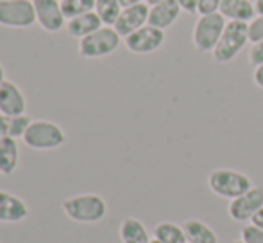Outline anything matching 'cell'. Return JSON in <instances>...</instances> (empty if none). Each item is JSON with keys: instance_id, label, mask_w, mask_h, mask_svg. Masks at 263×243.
<instances>
[{"instance_id": "cell-1", "label": "cell", "mask_w": 263, "mask_h": 243, "mask_svg": "<svg viewBox=\"0 0 263 243\" xmlns=\"http://www.w3.org/2000/svg\"><path fill=\"white\" fill-rule=\"evenodd\" d=\"M63 211L70 220L79 224H97L107 213L106 200L97 193L73 195L63 202Z\"/></svg>"}, {"instance_id": "cell-2", "label": "cell", "mask_w": 263, "mask_h": 243, "mask_svg": "<svg viewBox=\"0 0 263 243\" xmlns=\"http://www.w3.org/2000/svg\"><path fill=\"white\" fill-rule=\"evenodd\" d=\"M208 186L215 195L222 198H233L240 197L246 191L253 188V181L247 177L246 174L238 170H231V168H217V170L210 172L208 175Z\"/></svg>"}, {"instance_id": "cell-3", "label": "cell", "mask_w": 263, "mask_h": 243, "mask_svg": "<svg viewBox=\"0 0 263 243\" xmlns=\"http://www.w3.org/2000/svg\"><path fill=\"white\" fill-rule=\"evenodd\" d=\"M247 42H249V32H247L246 22H228L217 47L211 54H213L215 61L229 63L242 52Z\"/></svg>"}, {"instance_id": "cell-4", "label": "cell", "mask_w": 263, "mask_h": 243, "mask_svg": "<svg viewBox=\"0 0 263 243\" xmlns=\"http://www.w3.org/2000/svg\"><path fill=\"white\" fill-rule=\"evenodd\" d=\"M24 141L32 150H54L66 141V134L58 124L49 120H32Z\"/></svg>"}, {"instance_id": "cell-5", "label": "cell", "mask_w": 263, "mask_h": 243, "mask_svg": "<svg viewBox=\"0 0 263 243\" xmlns=\"http://www.w3.org/2000/svg\"><path fill=\"white\" fill-rule=\"evenodd\" d=\"M122 36L113 27H101L79 42V54L86 59H99L113 54L120 47Z\"/></svg>"}, {"instance_id": "cell-6", "label": "cell", "mask_w": 263, "mask_h": 243, "mask_svg": "<svg viewBox=\"0 0 263 243\" xmlns=\"http://www.w3.org/2000/svg\"><path fill=\"white\" fill-rule=\"evenodd\" d=\"M226 24H228V20L220 13L199 16V20L194 25V34H192L195 49L199 52H213L222 32H224Z\"/></svg>"}, {"instance_id": "cell-7", "label": "cell", "mask_w": 263, "mask_h": 243, "mask_svg": "<svg viewBox=\"0 0 263 243\" xmlns=\"http://www.w3.org/2000/svg\"><path fill=\"white\" fill-rule=\"evenodd\" d=\"M36 24L32 0H6L0 2V25L11 29H27Z\"/></svg>"}, {"instance_id": "cell-8", "label": "cell", "mask_w": 263, "mask_h": 243, "mask_svg": "<svg viewBox=\"0 0 263 243\" xmlns=\"http://www.w3.org/2000/svg\"><path fill=\"white\" fill-rule=\"evenodd\" d=\"M163 43H165V31L149 24L125 38V47L133 54H153L161 49Z\"/></svg>"}, {"instance_id": "cell-9", "label": "cell", "mask_w": 263, "mask_h": 243, "mask_svg": "<svg viewBox=\"0 0 263 243\" xmlns=\"http://www.w3.org/2000/svg\"><path fill=\"white\" fill-rule=\"evenodd\" d=\"M263 208V188L253 186L240 197L229 202V216L235 222H249Z\"/></svg>"}, {"instance_id": "cell-10", "label": "cell", "mask_w": 263, "mask_h": 243, "mask_svg": "<svg viewBox=\"0 0 263 243\" xmlns=\"http://www.w3.org/2000/svg\"><path fill=\"white\" fill-rule=\"evenodd\" d=\"M36 11V22L47 32H59L65 27V13L59 0H32Z\"/></svg>"}, {"instance_id": "cell-11", "label": "cell", "mask_w": 263, "mask_h": 243, "mask_svg": "<svg viewBox=\"0 0 263 243\" xmlns=\"http://www.w3.org/2000/svg\"><path fill=\"white\" fill-rule=\"evenodd\" d=\"M149 9H151V6L145 2L124 7L120 16H118V20L115 22L113 29L122 38H127L129 34H133L135 31H138L143 25L149 24Z\"/></svg>"}, {"instance_id": "cell-12", "label": "cell", "mask_w": 263, "mask_h": 243, "mask_svg": "<svg viewBox=\"0 0 263 243\" xmlns=\"http://www.w3.org/2000/svg\"><path fill=\"white\" fill-rule=\"evenodd\" d=\"M27 100H25L24 91L18 88V84L6 80L0 86V113L7 116L25 115Z\"/></svg>"}, {"instance_id": "cell-13", "label": "cell", "mask_w": 263, "mask_h": 243, "mask_svg": "<svg viewBox=\"0 0 263 243\" xmlns=\"http://www.w3.org/2000/svg\"><path fill=\"white\" fill-rule=\"evenodd\" d=\"M29 216V208L20 197L0 190V222L18 224Z\"/></svg>"}, {"instance_id": "cell-14", "label": "cell", "mask_w": 263, "mask_h": 243, "mask_svg": "<svg viewBox=\"0 0 263 243\" xmlns=\"http://www.w3.org/2000/svg\"><path fill=\"white\" fill-rule=\"evenodd\" d=\"M181 11L183 9L176 0H163V2L154 4L149 9V25H154V27L165 31L170 25L176 24Z\"/></svg>"}, {"instance_id": "cell-15", "label": "cell", "mask_w": 263, "mask_h": 243, "mask_svg": "<svg viewBox=\"0 0 263 243\" xmlns=\"http://www.w3.org/2000/svg\"><path fill=\"white\" fill-rule=\"evenodd\" d=\"M220 14L228 22L249 24L256 16V9H254V2H251V0H222Z\"/></svg>"}, {"instance_id": "cell-16", "label": "cell", "mask_w": 263, "mask_h": 243, "mask_svg": "<svg viewBox=\"0 0 263 243\" xmlns=\"http://www.w3.org/2000/svg\"><path fill=\"white\" fill-rule=\"evenodd\" d=\"M101 27H104L101 16H99L95 11H90V13H84V14H81V16H76V18H72V20H68L66 31H68V34L72 36V38L83 39V38H86V36H90L91 32L99 31Z\"/></svg>"}, {"instance_id": "cell-17", "label": "cell", "mask_w": 263, "mask_h": 243, "mask_svg": "<svg viewBox=\"0 0 263 243\" xmlns=\"http://www.w3.org/2000/svg\"><path fill=\"white\" fill-rule=\"evenodd\" d=\"M18 159H20V150H18L16 139L11 138V136L0 138V174H14L18 167Z\"/></svg>"}, {"instance_id": "cell-18", "label": "cell", "mask_w": 263, "mask_h": 243, "mask_svg": "<svg viewBox=\"0 0 263 243\" xmlns=\"http://www.w3.org/2000/svg\"><path fill=\"white\" fill-rule=\"evenodd\" d=\"M188 243H218V236L202 220H186L183 224Z\"/></svg>"}, {"instance_id": "cell-19", "label": "cell", "mask_w": 263, "mask_h": 243, "mask_svg": "<svg viewBox=\"0 0 263 243\" xmlns=\"http://www.w3.org/2000/svg\"><path fill=\"white\" fill-rule=\"evenodd\" d=\"M120 240L122 243H151V236L147 227L138 218H125L120 224Z\"/></svg>"}, {"instance_id": "cell-20", "label": "cell", "mask_w": 263, "mask_h": 243, "mask_svg": "<svg viewBox=\"0 0 263 243\" xmlns=\"http://www.w3.org/2000/svg\"><path fill=\"white\" fill-rule=\"evenodd\" d=\"M154 238L161 243H188L183 226L172 222H159L154 227Z\"/></svg>"}, {"instance_id": "cell-21", "label": "cell", "mask_w": 263, "mask_h": 243, "mask_svg": "<svg viewBox=\"0 0 263 243\" xmlns=\"http://www.w3.org/2000/svg\"><path fill=\"white\" fill-rule=\"evenodd\" d=\"M122 4L120 0H95V13L101 16L102 24L107 27H113L115 22L118 20L122 13Z\"/></svg>"}, {"instance_id": "cell-22", "label": "cell", "mask_w": 263, "mask_h": 243, "mask_svg": "<svg viewBox=\"0 0 263 243\" xmlns=\"http://www.w3.org/2000/svg\"><path fill=\"white\" fill-rule=\"evenodd\" d=\"M61 7L66 20H72L84 13L95 11V0H63Z\"/></svg>"}, {"instance_id": "cell-23", "label": "cell", "mask_w": 263, "mask_h": 243, "mask_svg": "<svg viewBox=\"0 0 263 243\" xmlns=\"http://www.w3.org/2000/svg\"><path fill=\"white\" fill-rule=\"evenodd\" d=\"M31 118L27 115H18V116H11V129H9V136L11 138H24L25 132H27L29 125H31Z\"/></svg>"}, {"instance_id": "cell-24", "label": "cell", "mask_w": 263, "mask_h": 243, "mask_svg": "<svg viewBox=\"0 0 263 243\" xmlns=\"http://www.w3.org/2000/svg\"><path fill=\"white\" fill-rule=\"evenodd\" d=\"M247 32H249L251 43L263 42V16L261 14H256V16L247 24Z\"/></svg>"}, {"instance_id": "cell-25", "label": "cell", "mask_w": 263, "mask_h": 243, "mask_svg": "<svg viewBox=\"0 0 263 243\" xmlns=\"http://www.w3.org/2000/svg\"><path fill=\"white\" fill-rule=\"evenodd\" d=\"M246 243H263V229L256 227L254 224H249V226L242 227V238Z\"/></svg>"}, {"instance_id": "cell-26", "label": "cell", "mask_w": 263, "mask_h": 243, "mask_svg": "<svg viewBox=\"0 0 263 243\" xmlns=\"http://www.w3.org/2000/svg\"><path fill=\"white\" fill-rule=\"evenodd\" d=\"M220 4H222V0H199L197 14L199 16H204V14L220 13Z\"/></svg>"}, {"instance_id": "cell-27", "label": "cell", "mask_w": 263, "mask_h": 243, "mask_svg": "<svg viewBox=\"0 0 263 243\" xmlns=\"http://www.w3.org/2000/svg\"><path fill=\"white\" fill-rule=\"evenodd\" d=\"M249 61L254 68L263 65V42L253 43V47H251V50H249Z\"/></svg>"}, {"instance_id": "cell-28", "label": "cell", "mask_w": 263, "mask_h": 243, "mask_svg": "<svg viewBox=\"0 0 263 243\" xmlns=\"http://www.w3.org/2000/svg\"><path fill=\"white\" fill-rule=\"evenodd\" d=\"M176 2L179 4L181 9L186 11V13H190V14L197 13V4H199V0H176Z\"/></svg>"}, {"instance_id": "cell-29", "label": "cell", "mask_w": 263, "mask_h": 243, "mask_svg": "<svg viewBox=\"0 0 263 243\" xmlns=\"http://www.w3.org/2000/svg\"><path fill=\"white\" fill-rule=\"evenodd\" d=\"M11 129V116L0 113V138H7Z\"/></svg>"}, {"instance_id": "cell-30", "label": "cell", "mask_w": 263, "mask_h": 243, "mask_svg": "<svg viewBox=\"0 0 263 243\" xmlns=\"http://www.w3.org/2000/svg\"><path fill=\"white\" fill-rule=\"evenodd\" d=\"M253 79H254V84L263 90V65H260V66H256V68H254Z\"/></svg>"}, {"instance_id": "cell-31", "label": "cell", "mask_w": 263, "mask_h": 243, "mask_svg": "<svg viewBox=\"0 0 263 243\" xmlns=\"http://www.w3.org/2000/svg\"><path fill=\"white\" fill-rule=\"evenodd\" d=\"M251 224H254L256 227H260V229H263V208L260 209V211L256 213V215L253 216V220H251Z\"/></svg>"}, {"instance_id": "cell-32", "label": "cell", "mask_w": 263, "mask_h": 243, "mask_svg": "<svg viewBox=\"0 0 263 243\" xmlns=\"http://www.w3.org/2000/svg\"><path fill=\"white\" fill-rule=\"evenodd\" d=\"M145 0H120L122 7H129V6H136V4H142Z\"/></svg>"}, {"instance_id": "cell-33", "label": "cell", "mask_w": 263, "mask_h": 243, "mask_svg": "<svg viewBox=\"0 0 263 243\" xmlns=\"http://www.w3.org/2000/svg\"><path fill=\"white\" fill-rule=\"evenodd\" d=\"M254 9H256V14L263 16V0H254Z\"/></svg>"}, {"instance_id": "cell-34", "label": "cell", "mask_w": 263, "mask_h": 243, "mask_svg": "<svg viewBox=\"0 0 263 243\" xmlns=\"http://www.w3.org/2000/svg\"><path fill=\"white\" fill-rule=\"evenodd\" d=\"M6 83V70H4V66H2V63H0V86Z\"/></svg>"}, {"instance_id": "cell-35", "label": "cell", "mask_w": 263, "mask_h": 243, "mask_svg": "<svg viewBox=\"0 0 263 243\" xmlns=\"http://www.w3.org/2000/svg\"><path fill=\"white\" fill-rule=\"evenodd\" d=\"M158 2H163V0H145V4H149V6H154Z\"/></svg>"}, {"instance_id": "cell-36", "label": "cell", "mask_w": 263, "mask_h": 243, "mask_svg": "<svg viewBox=\"0 0 263 243\" xmlns=\"http://www.w3.org/2000/svg\"><path fill=\"white\" fill-rule=\"evenodd\" d=\"M231 243H246L243 240H235V241H231Z\"/></svg>"}, {"instance_id": "cell-37", "label": "cell", "mask_w": 263, "mask_h": 243, "mask_svg": "<svg viewBox=\"0 0 263 243\" xmlns=\"http://www.w3.org/2000/svg\"><path fill=\"white\" fill-rule=\"evenodd\" d=\"M151 243H161L159 240H156V238H154V240H151Z\"/></svg>"}, {"instance_id": "cell-38", "label": "cell", "mask_w": 263, "mask_h": 243, "mask_svg": "<svg viewBox=\"0 0 263 243\" xmlns=\"http://www.w3.org/2000/svg\"><path fill=\"white\" fill-rule=\"evenodd\" d=\"M0 2H6V0H0Z\"/></svg>"}, {"instance_id": "cell-39", "label": "cell", "mask_w": 263, "mask_h": 243, "mask_svg": "<svg viewBox=\"0 0 263 243\" xmlns=\"http://www.w3.org/2000/svg\"><path fill=\"white\" fill-rule=\"evenodd\" d=\"M59 2H63V0H59Z\"/></svg>"}]
</instances>
